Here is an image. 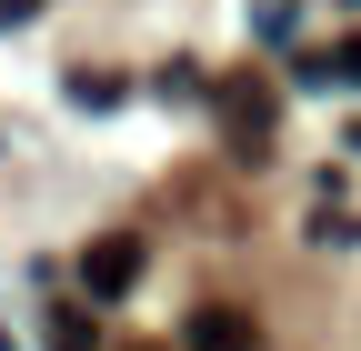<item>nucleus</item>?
Returning <instances> with one entry per match:
<instances>
[{
	"mask_svg": "<svg viewBox=\"0 0 361 351\" xmlns=\"http://www.w3.org/2000/svg\"><path fill=\"white\" fill-rule=\"evenodd\" d=\"M221 121H231L241 161H261V141H271V91H221Z\"/></svg>",
	"mask_w": 361,
	"mask_h": 351,
	"instance_id": "obj_2",
	"label": "nucleus"
},
{
	"mask_svg": "<svg viewBox=\"0 0 361 351\" xmlns=\"http://www.w3.org/2000/svg\"><path fill=\"white\" fill-rule=\"evenodd\" d=\"M311 80H341V91H361V40H341L331 61H311Z\"/></svg>",
	"mask_w": 361,
	"mask_h": 351,
	"instance_id": "obj_5",
	"label": "nucleus"
},
{
	"mask_svg": "<svg viewBox=\"0 0 361 351\" xmlns=\"http://www.w3.org/2000/svg\"><path fill=\"white\" fill-rule=\"evenodd\" d=\"M191 351H251V312H231V301L191 312Z\"/></svg>",
	"mask_w": 361,
	"mask_h": 351,
	"instance_id": "obj_3",
	"label": "nucleus"
},
{
	"mask_svg": "<svg viewBox=\"0 0 361 351\" xmlns=\"http://www.w3.org/2000/svg\"><path fill=\"white\" fill-rule=\"evenodd\" d=\"M130 281H141V241H90L80 251V291L90 301H121Z\"/></svg>",
	"mask_w": 361,
	"mask_h": 351,
	"instance_id": "obj_1",
	"label": "nucleus"
},
{
	"mask_svg": "<svg viewBox=\"0 0 361 351\" xmlns=\"http://www.w3.org/2000/svg\"><path fill=\"white\" fill-rule=\"evenodd\" d=\"M30 11H40V0H0V20H30Z\"/></svg>",
	"mask_w": 361,
	"mask_h": 351,
	"instance_id": "obj_7",
	"label": "nucleus"
},
{
	"mask_svg": "<svg viewBox=\"0 0 361 351\" xmlns=\"http://www.w3.org/2000/svg\"><path fill=\"white\" fill-rule=\"evenodd\" d=\"M51 351H90V312H51Z\"/></svg>",
	"mask_w": 361,
	"mask_h": 351,
	"instance_id": "obj_6",
	"label": "nucleus"
},
{
	"mask_svg": "<svg viewBox=\"0 0 361 351\" xmlns=\"http://www.w3.org/2000/svg\"><path fill=\"white\" fill-rule=\"evenodd\" d=\"M71 101H80V111H111L121 80H111V70H71Z\"/></svg>",
	"mask_w": 361,
	"mask_h": 351,
	"instance_id": "obj_4",
	"label": "nucleus"
},
{
	"mask_svg": "<svg viewBox=\"0 0 361 351\" xmlns=\"http://www.w3.org/2000/svg\"><path fill=\"white\" fill-rule=\"evenodd\" d=\"M141 351H151V341H141Z\"/></svg>",
	"mask_w": 361,
	"mask_h": 351,
	"instance_id": "obj_8",
	"label": "nucleus"
}]
</instances>
